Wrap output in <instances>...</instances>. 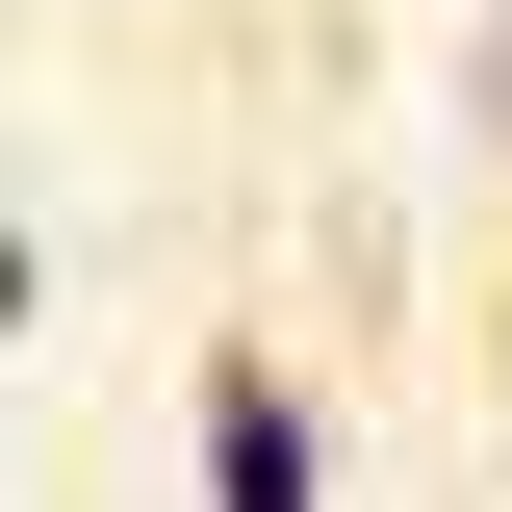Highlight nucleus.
Masks as SVG:
<instances>
[{
    "label": "nucleus",
    "instance_id": "obj_1",
    "mask_svg": "<svg viewBox=\"0 0 512 512\" xmlns=\"http://www.w3.org/2000/svg\"><path fill=\"white\" fill-rule=\"evenodd\" d=\"M205 512H333V461H308V410L256 359H205Z\"/></svg>",
    "mask_w": 512,
    "mask_h": 512
}]
</instances>
